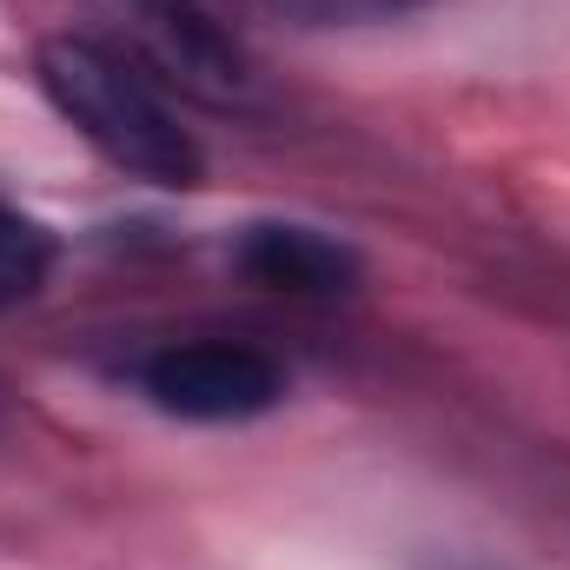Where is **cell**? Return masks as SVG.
Listing matches in <instances>:
<instances>
[{
    "mask_svg": "<svg viewBox=\"0 0 570 570\" xmlns=\"http://www.w3.org/2000/svg\"><path fill=\"white\" fill-rule=\"evenodd\" d=\"M33 80H40L47 107L127 179L159 186V193H193L206 179V146L186 127L179 100L166 87H153L134 60H120L107 40H94L80 27L40 40Z\"/></svg>",
    "mask_w": 570,
    "mask_h": 570,
    "instance_id": "cell-1",
    "label": "cell"
},
{
    "mask_svg": "<svg viewBox=\"0 0 570 570\" xmlns=\"http://www.w3.org/2000/svg\"><path fill=\"white\" fill-rule=\"evenodd\" d=\"M80 33L107 40L186 107L253 114L266 100V73L219 0H80Z\"/></svg>",
    "mask_w": 570,
    "mask_h": 570,
    "instance_id": "cell-2",
    "label": "cell"
},
{
    "mask_svg": "<svg viewBox=\"0 0 570 570\" xmlns=\"http://www.w3.org/2000/svg\"><path fill=\"white\" fill-rule=\"evenodd\" d=\"M153 412L186 425H246L285 399V365L246 338H166L134 365Z\"/></svg>",
    "mask_w": 570,
    "mask_h": 570,
    "instance_id": "cell-3",
    "label": "cell"
},
{
    "mask_svg": "<svg viewBox=\"0 0 570 570\" xmlns=\"http://www.w3.org/2000/svg\"><path fill=\"white\" fill-rule=\"evenodd\" d=\"M233 273L259 292H279V298H305V305H325V298H352L365 285V259L318 233V226H292V219H266V226H246L233 239Z\"/></svg>",
    "mask_w": 570,
    "mask_h": 570,
    "instance_id": "cell-4",
    "label": "cell"
},
{
    "mask_svg": "<svg viewBox=\"0 0 570 570\" xmlns=\"http://www.w3.org/2000/svg\"><path fill=\"white\" fill-rule=\"evenodd\" d=\"M53 259H60L53 233L33 213H20L13 199H0V312L40 298L47 279H53Z\"/></svg>",
    "mask_w": 570,
    "mask_h": 570,
    "instance_id": "cell-5",
    "label": "cell"
},
{
    "mask_svg": "<svg viewBox=\"0 0 570 570\" xmlns=\"http://www.w3.org/2000/svg\"><path fill=\"white\" fill-rule=\"evenodd\" d=\"M292 27H379V20H405L425 0H266Z\"/></svg>",
    "mask_w": 570,
    "mask_h": 570,
    "instance_id": "cell-6",
    "label": "cell"
}]
</instances>
